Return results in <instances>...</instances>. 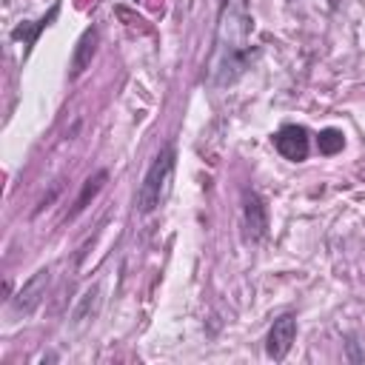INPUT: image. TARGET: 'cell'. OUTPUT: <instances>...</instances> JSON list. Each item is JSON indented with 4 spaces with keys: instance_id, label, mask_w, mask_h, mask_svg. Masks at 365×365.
I'll return each instance as SVG.
<instances>
[{
    "instance_id": "6da1fadb",
    "label": "cell",
    "mask_w": 365,
    "mask_h": 365,
    "mask_svg": "<svg viewBox=\"0 0 365 365\" xmlns=\"http://www.w3.org/2000/svg\"><path fill=\"white\" fill-rule=\"evenodd\" d=\"M174 165H177V148L174 145H163L157 151V157L151 160L140 188H137L140 214H151L165 202V197L171 191V180H174Z\"/></svg>"
},
{
    "instance_id": "7a4b0ae2",
    "label": "cell",
    "mask_w": 365,
    "mask_h": 365,
    "mask_svg": "<svg viewBox=\"0 0 365 365\" xmlns=\"http://www.w3.org/2000/svg\"><path fill=\"white\" fill-rule=\"evenodd\" d=\"M48 279H51V274H48V268H40V271H34L26 282H23V288L11 297V314H17V317H29L40 302H43V297H46V288H48Z\"/></svg>"
},
{
    "instance_id": "3957f363",
    "label": "cell",
    "mask_w": 365,
    "mask_h": 365,
    "mask_svg": "<svg viewBox=\"0 0 365 365\" xmlns=\"http://www.w3.org/2000/svg\"><path fill=\"white\" fill-rule=\"evenodd\" d=\"M294 339H297V317L294 314H279L274 319V325L268 328V336H265V354H268V359H274V362L285 359L288 351H291V345H294Z\"/></svg>"
},
{
    "instance_id": "277c9868",
    "label": "cell",
    "mask_w": 365,
    "mask_h": 365,
    "mask_svg": "<svg viewBox=\"0 0 365 365\" xmlns=\"http://www.w3.org/2000/svg\"><path fill=\"white\" fill-rule=\"evenodd\" d=\"M242 225H245V237L251 242H259L268 234V205L251 188L242 191Z\"/></svg>"
},
{
    "instance_id": "5b68a950",
    "label": "cell",
    "mask_w": 365,
    "mask_h": 365,
    "mask_svg": "<svg viewBox=\"0 0 365 365\" xmlns=\"http://www.w3.org/2000/svg\"><path fill=\"white\" fill-rule=\"evenodd\" d=\"M274 145L277 151L291 160V163H302L308 157V148H311V140H308V131L302 125H282L277 134H274Z\"/></svg>"
},
{
    "instance_id": "8992f818",
    "label": "cell",
    "mask_w": 365,
    "mask_h": 365,
    "mask_svg": "<svg viewBox=\"0 0 365 365\" xmlns=\"http://www.w3.org/2000/svg\"><path fill=\"white\" fill-rule=\"evenodd\" d=\"M97 40H100V34H97L94 26H88V29L80 34V40H77V46H74V54H71V77H80V74L91 66V57H94V51H97Z\"/></svg>"
},
{
    "instance_id": "52a82bcc",
    "label": "cell",
    "mask_w": 365,
    "mask_h": 365,
    "mask_svg": "<svg viewBox=\"0 0 365 365\" xmlns=\"http://www.w3.org/2000/svg\"><path fill=\"white\" fill-rule=\"evenodd\" d=\"M103 291H100V285L94 282L91 288H86L83 291V297L77 299V305L71 308V325L74 328H83L86 322H91L94 317H97V311H100V302H103V297H100Z\"/></svg>"
},
{
    "instance_id": "ba28073f",
    "label": "cell",
    "mask_w": 365,
    "mask_h": 365,
    "mask_svg": "<svg viewBox=\"0 0 365 365\" xmlns=\"http://www.w3.org/2000/svg\"><path fill=\"white\" fill-rule=\"evenodd\" d=\"M60 14V6H51L48 9V14H43L40 20H34V23H23V26H17L14 31H11V37L14 40H23V46H34V40H37V34L46 29V26H51V20Z\"/></svg>"
},
{
    "instance_id": "9c48e42d",
    "label": "cell",
    "mask_w": 365,
    "mask_h": 365,
    "mask_svg": "<svg viewBox=\"0 0 365 365\" xmlns=\"http://www.w3.org/2000/svg\"><path fill=\"white\" fill-rule=\"evenodd\" d=\"M108 180V171H97L94 177H88L86 182H83V191H80V197L74 200V211L71 214H80L86 205H88V200H94L97 194H100V188H103V182Z\"/></svg>"
},
{
    "instance_id": "30bf717a",
    "label": "cell",
    "mask_w": 365,
    "mask_h": 365,
    "mask_svg": "<svg viewBox=\"0 0 365 365\" xmlns=\"http://www.w3.org/2000/svg\"><path fill=\"white\" fill-rule=\"evenodd\" d=\"M317 145H319V154H336L345 145V134L339 128H325V131H319Z\"/></svg>"
}]
</instances>
